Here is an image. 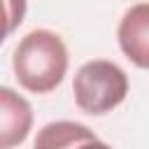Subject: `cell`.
Listing matches in <instances>:
<instances>
[{"label":"cell","mask_w":149,"mask_h":149,"mask_svg":"<svg viewBox=\"0 0 149 149\" xmlns=\"http://www.w3.org/2000/svg\"><path fill=\"white\" fill-rule=\"evenodd\" d=\"M12 68L26 91L49 93L68 72V47L54 30L35 28L19 40L12 56Z\"/></svg>","instance_id":"1"},{"label":"cell","mask_w":149,"mask_h":149,"mask_svg":"<svg viewBox=\"0 0 149 149\" xmlns=\"http://www.w3.org/2000/svg\"><path fill=\"white\" fill-rule=\"evenodd\" d=\"M72 93L81 112L91 116H102L126 100L128 77L116 63L95 58L77 70L72 81Z\"/></svg>","instance_id":"2"},{"label":"cell","mask_w":149,"mask_h":149,"mask_svg":"<svg viewBox=\"0 0 149 149\" xmlns=\"http://www.w3.org/2000/svg\"><path fill=\"white\" fill-rule=\"evenodd\" d=\"M116 40L123 56L133 65L149 70V2L133 5L121 16Z\"/></svg>","instance_id":"3"},{"label":"cell","mask_w":149,"mask_h":149,"mask_svg":"<svg viewBox=\"0 0 149 149\" xmlns=\"http://www.w3.org/2000/svg\"><path fill=\"white\" fill-rule=\"evenodd\" d=\"M33 128V109L23 95L9 86L0 88V147L12 149L21 144Z\"/></svg>","instance_id":"4"},{"label":"cell","mask_w":149,"mask_h":149,"mask_svg":"<svg viewBox=\"0 0 149 149\" xmlns=\"http://www.w3.org/2000/svg\"><path fill=\"white\" fill-rule=\"evenodd\" d=\"M35 149H112L88 126L77 121H51L40 128Z\"/></svg>","instance_id":"5"},{"label":"cell","mask_w":149,"mask_h":149,"mask_svg":"<svg viewBox=\"0 0 149 149\" xmlns=\"http://www.w3.org/2000/svg\"><path fill=\"white\" fill-rule=\"evenodd\" d=\"M23 14H26V0H5V19H7L5 35H12V30L23 21Z\"/></svg>","instance_id":"6"}]
</instances>
